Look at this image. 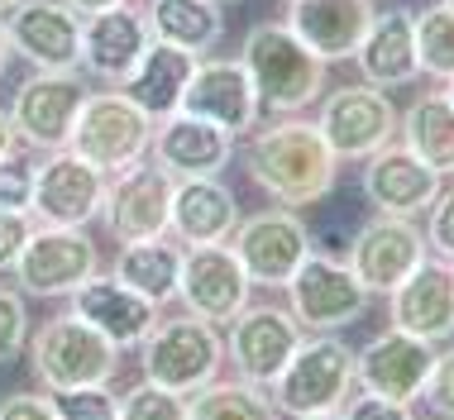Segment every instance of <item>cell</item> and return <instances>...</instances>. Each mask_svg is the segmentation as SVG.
Masks as SVG:
<instances>
[{"instance_id":"cell-1","label":"cell","mask_w":454,"mask_h":420,"mask_svg":"<svg viewBox=\"0 0 454 420\" xmlns=\"http://www.w3.org/2000/svg\"><path fill=\"white\" fill-rule=\"evenodd\" d=\"M244 172L273 201H282L287 210H301V206H316L335 191L340 158L325 144L316 120L278 115V125L259 129L249 139V148H244Z\"/></svg>"},{"instance_id":"cell-2","label":"cell","mask_w":454,"mask_h":420,"mask_svg":"<svg viewBox=\"0 0 454 420\" xmlns=\"http://www.w3.org/2000/svg\"><path fill=\"white\" fill-rule=\"evenodd\" d=\"M239 63L249 72L254 91H259V105L273 110V115H301L325 91L330 63H321L287 24H254L244 34Z\"/></svg>"},{"instance_id":"cell-3","label":"cell","mask_w":454,"mask_h":420,"mask_svg":"<svg viewBox=\"0 0 454 420\" xmlns=\"http://www.w3.org/2000/svg\"><path fill=\"white\" fill-rule=\"evenodd\" d=\"M359 354L335 335H311L301 339V349L292 354V363L282 368V377L273 382V401L282 416L301 420V416H330L345 411V401L354 397L359 377H354Z\"/></svg>"},{"instance_id":"cell-4","label":"cell","mask_w":454,"mask_h":420,"mask_svg":"<svg viewBox=\"0 0 454 420\" xmlns=\"http://www.w3.org/2000/svg\"><path fill=\"white\" fill-rule=\"evenodd\" d=\"M34 377L48 392H72V387H106L120 368V349L110 344L96 325L82 315H58L43 320L39 335L29 344Z\"/></svg>"},{"instance_id":"cell-5","label":"cell","mask_w":454,"mask_h":420,"mask_svg":"<svg viewBox=\"0 0 454 420\" xmlns=\"http://www.w3.org/2000/svg\"><path fill=\"white\" fill-rule=\"evenodd\" d=\"M72 153H82L87 163H96L101 172H125L134 163H144V153L153 148V120L129 101L120 86L110 91H91L87 105L77 115L72 129Z\"/></svg>"},{"instance_id":"cell-6","label":"cell","mask_w":454,"mask_h":420,"mask_svg":"<svg viewBox=\"0 0 454 420\" xmlns=\"http://www.w3.org/2000/svg\"><path fill=\"white\" fill-rule=\"evenodd\" d=\"M220 354H225V344H220L211 320L196 315L158 320L144 339V377L168 392H182V397H196L201 387L215 382Z\"/></svg>"},{"instance_id":"cell-7","label":"cell","mask_w":454,"mask_h":420,"mask_svg":"<svg viewBox=\"0 0 454 420\" xmlns=\"http://www.w3.org/2000/svg\"><path fill=\"white\" fill-rule=\"evenodd\" d=\"M287 311L297 315V325L306 335H340L345 325L364 320L368 292L349 273L345 258L311 253L287 282Z\"/></svg>"},{"instance_id":"cell-8","label":"cell","mask_w":454,"mask_h":420,"mask_svg":"<svg viewBox=\"0 0 454 420\" xmlns=\"http://www.w3.org/2000/svg\"><path fill=\"white\" fill-rule=\"evenodd\" d=\"M316 125H321L325 144L335 148L340 163H364V158H373L378 148H387L397 139L402 115L387 101V91L359 82V86H335L321 101Z\"/></svg>"},{"instance_id":"cell-9","label":"cell","mask_w":454,"mask_h":420,"mask_svg":"<svg viewBox=\"0 0 454 420\" xmlns=\"http://www.w3.org/2000/svg\"><path fill=\"white\" fill-rule=\"evenodd\" d=\"M87 96L91 91L77 72H34L15 91V105H10V125H15L20 144L34 148V153L67 148Z\"/></svg>"},{"instance_id":"cell-10","label":"cell","mask_w":454,"mask_h":420,"mask_svg":"<svg viewBox=\"0 0 454 420\" xmlns=\"http://www.w3.org/2000/svg\"><path fill=\"white\" fill-rule=\"evenodd\" d=\"M431 258V244L426 234L402 215H373L368 225L349 239V273L359 277V287L368 296H392L407 282L416 268Z\"/></svg>"},{"instance_id":"cell-11","label":"cell","mask_w":454,"mask_h":420,"mask_svg":"<svg viewBox=\"0 0 454 420\" xmlns=\"http://www.w3.org/2000/svg\"><path fill=\"white\" fill-rule=\"evenodd\" d=\"M106 187L110 182L96 163H87L72 148H58L34 167L29 215H39L43 225H58V229H87L106 206Z\"/></svg>"},{"instance_id":"cell-12","label":"cell","mask_w":454,"mask_h":420,"mask_svg":"<svg viewBox=\"0 0 454 420\" xmlns=\"http://www.w3.org/2000/svg\"><path fill=\"white\" fill-rule=\"evenodd\" d=\"M230 249L254 287H287L292 273L316 253L306 220H297L292 210H259V215L239 220L230 234Z\"/></svg>"},{"instance_id":"cell-13","label":"cell","mask_w":454,"mask_h":420,"mask_svg":"<svg viewBox=\"0 0 454 420\" xmlns=\"http://www.w3.org/2000/svg\"><path fill=\"white\" fill-rule=\"evenodd\" d=\"M173 187L177 177L158 163H134L125 172H115V182L106 187V229L120 244H144V239H163L173 225Z\"/></svg>"},{"instance_id":"cell-14","label":"cell","mask_w":454,"mask_h":420,"mask_svg":"<svg viewBox=\"0 0 454 420\" xmlns=\"http://www.w3.org/2000/svg\"><path fill=\"white\" fill-rule=\"evenodd\" d=\"M96 268H101V253L82 229L43 225L29 234V244H24L20 263L10 273H15V287L24 296H43L48 301V296H72L82 282L96 277Z\"/></svg>"},{"instance_id":"cell-15","label":"cell","mask_w":454,"mask_h":420,"mask_svg":"<svg viewBox=\"0 0 454 420\" xmlns=\"http://www.w3.org/2000/svg\"><path fill=\"white\" fill-rule=\"evenodd\" d=\"M249 292H254V282L235 258V249H225V244H196V249L182 253L177 301L187 306V315L211 320V325H230L249 306Z\"/></svg>"},{"instance_id":"cell-16","label":"cell","mask_w":454,"mask_h":420,"mask_svg":"<svg viewBox=\"0 0 454 420\" xmlns=\"http://www.w3.org/2000/svg\"><path fill=\"white\" fill-rule=\"evenodd\" d=\"M306 330L297 325V315L282 306H244L230 320V363L244 382L254 387H273L282 377V368L292 363V354L301 349Z\"/></svg>"},{"instance_id":"cell-17","label":"cell","mask_w":454,"mask_h":420,"mask_svg":"<svg viewBox=\"0 0 454 420\" xmlns=\"http://www.w3.org/2000/svg\"><path fill=\"white\" fill-rule=\"evenodd\" d=\"M435 344L407 335V330H383L378 339H368L359 349V363H354V377H359L364 392L383 401H421L426 382H431L435 368Z\"/></svg>"},{"instance_id":"cell-18","label":"cell","mask_w":454,"mask_h":420,"mask_svg":"<svg viewBox=\"0 0 454 420\" xmlns=\"http://www.w3.org/2000/svg\"><path fill=\"white\" fill-rule=\"evenodd\" d=\"M10 48L34 72H77L82 67V19L63 0H20L5 19Z\"/></svg>"},{"instance_id":"cell-19","label":"cell","mask_w":454,"mask_h":420,"mask_svg":"<svg viewBox=\"0 0 454 420\" xmlns=\"http://www.w3.org/2000/svg\"><path fill=\"white\" fill-rule=\"evenodd\" d=\"M359 187L368 196V206L378 215H402V220H416L431 210V201L445 187V177L431 172L421 158H411L402 144H387L378 148L373 158H364V177Z\"/></svg>"},{"instance_id":"cell-20","label":"cell","mask_w":454,"mask_h":420,"mask_svg":"<svg viewBox=\"0 0 454 420\" xmlns=\"http://www.w3.org/2000/svg\"><path fill=\"white\" fill-rule=\"evenodd\" d=\"M182 110L211 120L225 134H249L259 125L263 105H259V91H254L239 58H211V63H196L187 96H182Z\"/></svg>"},{"instance_id":"cell-21","label":"cell","mask_w":454,"mask_h":420,"mask_svg":"<svg viewBox=\"0 0 454 420\" xmlns=\"http://www.w3.org/2000/svg\"><path fill=\"white\" fill-rule=\"evenodd\" d=\"M387 320H392V330H407V335L426 339V344H445L454 335V263L426 258L387 296Z\"/></svg>"},{"instance_id":"cell-22","label":"cell","mask_w":454,"mask_h":420,"mask_svg":"<svg viewBox=\"0 0 454 420\" xmlns=\"http://www.w3.org/2000/svg\"><path fill=\"white\" fill-rule=\"evenodd\" d=\"M373 0H292L287 29L311 48L321 63H345L359 53L368 24H373Z\"/></svg>"},{"instance_id":"cell-23","label":"cell","mask_w":454,"mask_h":420,"mask_svg":"<svg viewBox=\"0 0 454 420\" xmlns=\"http://www.w3.org/2000/svg\"><path fill=\"white\" fill-rule=\"evenodd\" d=\"M149 43H153L149 15H139V10H129V5L82 19V67H87L91 77L110 82V86H120L129 77Z\"/></svg>"},{"instance_id":"cell-24","label":"cell","mask_w":454,"mask_h":420,"mask_svg":"<svg viewBox=\"0 0 454 420\" xmlns=\"http://www.w3.org/2000/svg\"><path fill=\"white\" fill-rule=\"evenodd\" d=\"M230 148H235V134H225L201 115H187V110L158 120L153 129V163L168 167L173 177H215L230 163Z\"/></svg>"},{"instance_id":"cell-25","label":"cell","mask_w":454,"mask_h":420,"mask_svg":"<svg viewBox=\"0 0 454 420\" xmlns=\"http://www.w3.org/2000/svg\"><path fill=\"white\" fill-rule=\"evenodd\" d=\"M72 315H82L87 325H96L115 349H134L149 339V330L158 325V306L144 301L139 292H129L120 277H91L72 292Z\"/></svg>"},{"instance_id":"cell-26","label":"cell","mask_w":454,"mask_h":420,"mask_svg":"<svg viewBox=\"0 0 454 420\" xmlns=\"http://www.w3.org/2000/svg\"><path fill=\"white\" fill-rule=\"evenodd\" d=\"M354 63H359L364 82L378 86V91L411 86L416 77H421V58H416V15L411 10H383V15H373L359 53H354Z\"/></svg>"},{"instance_id":"cell-27","label":"cell","mask_w":454,"mask_h":420,"mask_svg":"<svg viewBox=\"0 0 454 420\" xmlns=\"http://www.w3.org/2000/svg\"><path fill=\"white\" fill-rule=\"evenodd\" d=\"M239 225V201L215 177H177L173 187V229L182 249L196 244H225Z\"/></svg>"},{"instance_id":"cell-28","label":"cell","mask_w":454,"mask_h":420,"mask_svg":"<svg viewBox=\"0 0 454 420\" xmlns=\"http://www.w3.org/2000/svg\"><path fill=\"white\" fill-rule=\"evenodd\" d=\"M192 72H196V53L153 39L149 48H144V58L134 63V72L120 82V91H125L129 101L158 125V120H168V115L182 110V96H187Z\"/></svg>"},{"instance_id":"cell-29","label":"cell","mask_w":454,"mask_h":420,"mask_svg":"<svg viewBox=\"0 0 454 420\" xmlns=\"http://www.w3.org/2000/svg\"><path fill=\"white\" fill-rule=\"evenodd\" d=\"M397 134H402V148L411 158H421L431 172H440V177L454 172V105L445 91L416 96L407 105V115H402Z\"/></svg>"},{"instance_id":"cell-30","label":"cell","mask_w":454,"mask_h":420,"mask_svg":"<svg viewBox=\"0 0 454 420\" xmlns=\"http://www.w3.org/2000/svg\"><path fill=\"white\" fill-rule=\"evenodd\" d=\"M115 277L125 282L129 292H139L144 301L168 306L177 296L182 282V249L168 239H144V244H125L115 258Z\"/></svg>"},{"instance_id":"cell-31","label":"cell","mask_w":454,"mask_h":420,"mask_svg":"<svg viewBox=\"0 0 454 420\" xmlns=\"http://www.w3.org/2000/svg\"><path fill=\"white\" fill-rule=\"evenodd\" d=\"M149 29H153V39L187 48V53L201 58L220 43L225 19H220V0H153Z\"/></svg>"},{"instance_id":"cell-32","label":"cell","mask_w":454,"mask_h":420,"mask_svg":"<svg viewBox=\"0 0 454 420\" xmlns=\"http://www.w3.org/2000/svg\"><path fill=\"white\" fill-rule=\"evenodd\" d=\"M278 401L268 387H254V382H211L192 397V416L187 420H278Z\"/></svg>"},{"instance_id":"cell-33","label":"cell","mask_w":454,"mask_h":420,"mask_svg":"<svg viewBox=\"0 0 454 420\" xmlns=\"http://www.w3.org/2000/svg\"><path fill=\"white\" fill-rule=\"evenodd\" d=\"M416 58L421 72L450 82L454 77V10L450 5H426L416 15Z\"/></svg>"},{"instance_id":"cell-34","label":"cell","mask_w":454,"mask_h":420,"mask_svg":"<svg viewBox=\"0 0 454 420\" xmlns=\"http://www.w3.org/2000/svg\"><path fill=\"white\" fill-rule=\"evenodd\" d=\"M187 416H192V401L182 397V392L158 387L149 377L120 401V420H187Z\"/></svg>"},{"instance_id":"cell-35","label":"cell","mask_w":454,"mask_h":420,"mask_svg":"<svg viewBox=\"0 0 454 420\" xmlns=\"http://www.w3.org/2000/svg\"><path fill=\"white\" fill-rule=\"evenodd\" d=\"M58 420H120V401L106 387H72L53 392Z\"/></svg>"},{"instance_id":"cell-36","label":"cell","mask_w":454,"mask_h":420,"mask_svg":"<svg viewBox=\"0 0 454 420\" xmlns=\"http://www.w3.org/2000/svg\"><path fill=\"white\" fill-rule=\"evenodd\" d=\"M24 344H29V311H24V296L0 287V368L15 363Z\"/></svg>"},{"instance_id":"cell-37","label":"cell","mask_w":454,"mask_h":420,"mask_svg":"<svg viewBox=\"0 0 454 420\" xmlns=\"http://www.w3.org/2000/svg\"><path fill=\"white\" fill-rule=\"evenodd\" d=\"M426 244L435 258L454 263V187H440V196L426 210Z\"/></svg>"},{"instance_id":"cell-38","label":"cell","mask_w":454,"mask_h":420,"mask_svg":"<svg viewBox=\"0 0 454 420\" xmlns=\"http://www.w3.org/2000/svg\"><path fill=\"white\" fill-rule=\"evenodd\" d=\"M421 401L431 406L435 420H454V349L435 354V368H431V382H426Z\"/></svg>"},{"instance_id":"cell-39","label":"cell","mask_w":454,"mask_h":420,"mask_svg":"<svg viewBox=\"0 0 454 420\" xmlns=\"http://www.w3.org/2000/svg\"><path fill=\"white\" fill-rule=\"evenodd\" d=\"M34 206V167L20 158L0 163V210H29Z\"/></svg>"},{"instance_id":"cell-40","label":"cell","mask_w":454,"mask_h":420,"mask_svg":"<svg viewBox=\"0 0 454 420\" xmlns=\"http://www.w3.org/2000/svg\"><path fill=\"white\" fill-rule=\"evenodd\" d=\"M29 234H34V215H29V210H0V273H10V268L20 263Z\"/></svg>"},{"instance_id":"cell-41","label":"cell","mask_w":454,"mask_h":420,"mask_svg":"<svg viewBox=\"0 0 454 420\" xmlns=\"http://www.w3.org/2000/svg\"><path fill=\"white\" fill-rule=\"evenodd\" d=\"M345 420H416L407 401H383L373 392H359V397L345 401Z\"/></svg>"},{"instance_id":"cell-42","label":"cell","mask_w":454,"mask_h":420,"mask_svg":"<svg viewBox=\"0 0 454 420\" xmlns=\"http://www.w3.org/2000/svg\"><path fill=\"white\" fill-rule=\"evenodd\" d=\"M0 420H58V406H53V397L15 392L10 401H0Z\"/></svg>"},{"instance_id":"cell-43","label":"cell","mask_w":454,"mask_h":420,"mask_svg":"<svg viewBox=\"0 0 454 420\" xmlns=\"http://www.w3.org/2000/svg\"><path fill=\"white\" fill-rule=\"evenodd\" d=\"M63 5H67L77 19H91V15H106V10H120V5H129V0H63Z\"/></svg>"},{"instance_id":"cell-44","label":"cell","mask_w":454,"mask_h":420,"mask_svg":"<svg viewBox=\"0 0 454 420\" xmlns=\"http://www.w3.org/2000/svg\"><path fill=\"white\" fill-rule=\"evenodd\" d=\"M15 144H20V134H15V125H10V115L0 110V163L15 158Z\"/></svg>"},{"instance_id":"cell-45","label":"cell","mask_w":454,"mask_h":420,"mask_svg":"<svg viewBox=\"0 0 454 420\" xmlns=\"http://www.w3.org/2000/svg\"><path fill=\"white\" fill-rule=\"evenodd\" d=\"M5 67H10V29H5V19H0V77H5Z\"/></svg>"},{"instance_id":"cell-46","label":"cell","mask_w":454,"mask_h":420,"mask_svg":"<svg viewBox=\"0 0 454 420\" xmlns=\"http://www.w3.org/2000/svg\"><path fill=\"white\" fill-rule=\"evenodd\" d=\"M301 420H345V411H330V416H301Z\"/></svg>"},{"instance_id":"cell-47","label":"cell","mask_w":454,"mask_h":420,"mask_svg":"<svg viewBox=\"0 0 454 420\" xmlns=\"http://www.w3.org/2000/svg\"><path fill=\"white\" fill-rule=\"evenodd\" d=\"M445 96H450V105H454V77L445 82Z\"/></svg>"},{"instance_id":"cell-48","label":"cell","mask_w":454,"mask_h":420,"mask_svg":"<svg viewBox=\"0 0 454 420\" xmlns=\"http://www.w3.org/2000/svg\"><path fill=\"white\" fill-rule=\"evenodd\" d=\"M20 5V0H0V10H15Z\"/></svg>"},{"instance_id":"cell-49","label":"cell","mask_w":454,"mask_h":420,"mask_svg":"<svg viewBox=\"0 0 454 420\" xmlns=\"http://www.w3.org/2000/svg\"><path fill=\"white\" fill-rule=\"evenodd\" d=\"M440 5H450V10H454V0H440Z\"/></svg>"}]
</instances>
